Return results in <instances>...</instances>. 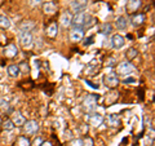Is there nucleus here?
Instances as JSON below:
<instances>
[{"label": "nucleus", "mask_w": 155, "mask_h": 146, "mask_svg": "<svg viewBox=\"0 0 155 146\" xmlns=\"http://www.w3.org/2000/svg\"><path fill=\"white\" fill-rule=\"evenodd\" d=\"M89 17H91L89 14H87L84 12L75 13L74 16H72V19H71L72 28H83L84 30V26H85V23H87V21H88Z\"/></svg>", "instance_id": "1"}, {"label": "nucleus", "mask_w": 155, "mask_h": 146, "mask_svg": "<svg viewBox=\"0 0 155 146\" xmlns=\"http://www.w3.org/2000/svg\"><path fill=\"white\" fill-rule=\"evenodd\" d=\"M97 100H98V96H93V95H88L85 97V100L83 101V109L87 113H91L93 111L97 106Z\"/></svg>", "instance_id": "2"}, {"label": "nucleus", "mask_w": 155, "mask_h": 146, "mask_svg": "<svg viewBox=\"0 0 155 146\" xmlns=\"http://www.w3.org/2000/svg\"><path fill=\"white\" fill-rule=\"evenodd\" d=\"M104 84L107 87V88H115V87L119 84L118 75H116L115 72H107V74H105V76H104Z\"/></svg>", "instance_id": "3"}, {"label": "nucleus", "mask_w": 155, "mask_h": 146, "mask_svg": "<svg viewBox=\"0 0 155 146\" xmlns=\"http://www.w3.org/2000/svg\"><path fill=\"white\" fill-rule=\"evenodd\" d=\"M19 43H21V45L25 48V49L31 48L32 47V35H31V32L21 31V34H19Z\"/></svg>", "instance_id": "4"}, {"label": "nucleus", "mask_w": 155, "mask_h": 146, "mask_svg": "<svg viewBox=\"0 0 155 146\" xmlns=\"http://www.w3.org/2000/svg\"><path fill=\"white\" fill-rule=\"evenodd\" d=\"M39 131V123L36 120H27L23 123V132L26 134H35Z\"/></svg>", "instance_id": "5"}, {"label": "nucleus", "mask_w": 155, "mask_h": 146, "mask_svg": "<svg viewBox=\"0 0 155 146\" xmlns=\"http://www.w3.org/2000/svg\"><path fill=\"white\" fill-rule=\"evenodd\" d=\"M87 5H88V0H74L70 4V9L74 13H80L87 8Z\"/></svg>", "instance_id": "6"}, {"label": "nucleus", "mask_w": 155, "mask_h": 146, "mask_svg": "<svg viewBox=\"0 0 155 146\" xmlns=\"http://www.w3.org/2000/svg\"><path fill=\"white\" fill-rule=\"evenodd\" d=\"M133 70H134V67L130 62H122V64H119V66H118L119 75H129L133 72Z\"/></svg>", "instance_id": "7"}, {"label": "nucleus", "mask_w": 155, "mask_h": 146, "mask_svg": "<svg viewBox=\"0 0 155 146\" xmlns=\"http://www.w3.org/2000/svg\"><path fill=\"white\" fill-rule=\"evenodd\" d=\"M111 43H113V48L115 49H122L125 44V39L123 35H120V34H115L111 39Z\"/></svg>", "instance_id": "8"}, {"label": "nucleus", "mask_w": 155, "mask_h": 146, "mask_svg": "<svg viewBox=\"0 0 155 146\" xmlns=\"http://www.w3.org/2000/svg\"><path fill=\"white\" fill-rule=\"evenodd\" d=\"M4 56H5L7 58H13L16 57L18 55V48L16 47V44H13V43H11V44H8L5 48H4Z\"/></svg>", "instance_id": "9"}, {"label": "nucleus", "mask_w": 155, "mask_h": 146, "mask_svg": "<svg viewBox=\"0 0 155 146\" xmlns=\"http://www.w3.org/2000/svg\"><path fill=\"white\" fill-rule=\"evenodd\" d=\"M83 38H84V30L83 28H72V30L70 31V39H71V41H80V40H83Z\"/></svg>", "instance_id": "10"}, {"label": "nucleus", "mask_w": 155, "mask_h": 146, "mask_svg": "<svg viewBox=\"0 0 155 146\" xmlns=\"http://www.w3.org/2000/svg\"><path fill=\"white\" fill-rule=\"evenodd\" d=\"M89 123L91 125H93V127H98V125H101L104 123V116L98 114V113H94V114H91L89 115Z\"/></svg>", "instance_id": "11"}, {"label": "nucleus", "mask_w": 155, "mask_h": 146, "mask_svg": "<svg viewBox=\"0 0 155 146\" xmlns=\"http://www.w3.org/2000/svg\"><path fill=\"white\" fill-rule=\"evenodd\" d=\"M140 7H141V0H128L127 12L128 13H134V12L138 11Z\"/></svg>", "instance_id": "12"}, {"label": "nucleus", "mask_w": 155, "mask_h": 146, "mask_svg": "<svg viewBox=\"0 0 155 146\" xmlns=\"http://www.w3.org/2000/svg\"><path fill=\"white\" fill-rule=\"evenodd\" d=\"M12 123L14 125H23V123H25V118H23V115L19 113V111H14V113L12 114Z\"/></svg>", "instance_id": "13"}, {"label": "nucleus", "mask_w": 155, "mask_h": 146, "mask_svg": "<svg viewBox=\"0 0 155 146\" xmlns=\"http://www.w3.org/2000/svg\"><path fill=\"white\" fill-rule=\"evenodd\" d=\"M43 11H44L45 14H53V13H56L57 11V5H56V3L54 2H47L43 4Z\"/></svg>", "instance_id": "14"}, {"label": "nucleus", "mask_w": 155, "mask_h": 146, "mask_svg": "<svg viewBox=\"0 0 155 146\" xmlns=\"http://www.w3.org/2000/svg\"><path fill=\"white\" fill-rule=\"evenodd\" d=\"M57 32H58V25H57V22H52L51 25L47 27V36L51 38V39H54L57 36Z\"/></svg>", "instance_id": "15"}, {"label": "nucleus", "mask_w": 155, "mask_h": 146, "mask_svg": "<svg viewBox=\"0 0 155 146\" xmlns=\"http://www.w3.org/2000/svg\"><path fill=\"white\" fill-rule=\"evenodd\" d=\"M71 19H72V14H71L70 12H65V13L61 16V19H60L62 27L66 28V27L71 26Z\"/></svg>", "instance_id": "16"}, {"label": "nucleus", "mask_w": 155, "mask_h": 146, "mask_svg": "<svg viewBox=\"0 0 155 146\" xmlns=\"http://www.w3.org/2000/svg\"><path fill=\"white\" fill-rule=\"evenodd\" d=\"M143 21H145V14H142V13L134 14V16H132V18H130V22H132V25L134 27L141 26L143 23Z\"/></svg>", "instance_id": "17"}, {"label": "nucleus", "mask_w": 155, "mask_h": 146, "mask_svg": "<svg viewBox=\"0 0 155 146\" xmlns=\"http://www.w3.org/2000/svg\"><path fill=\"white\" fill-rule=\"evenodd\" d=\"M115 25L116 27H118V30H125L128 26V22H127V18H125L124 16H120L116 18V21H115Z\"/></svg>", "instance_id": "18"}, {"label": "nucleus", "mask_w": 155, "mask_h": 146, "mask_svg": "<svg viewBox=\"0 0 155 146\" xmlns=\"http://www.w3.org/2000/svg\"><path fill=\"white\" fill-rule=\"evenodd\" d=\"M13 146H31L30 140L25 136H19V137L16 140V142L13 144Z\"/></svg>", "instance_id": "19"}, {"label": "nucleus", "mask_w": 155, "mask_h": 146, "mask_svg": "<svg viewBox=\"0 0 155 146\" xmlns=\"http://www.w3.org/2000/svg\"><path fill=\"white\" fill-rule=\"evenodd\" d=\"M8 74L11 76H13V78H17L19 74H21L18 65H9L8 66Z\"/></svg>", "instance_id": "20"}, {"label": "nucleus", "mask_w": 155, "mask_h": 146, "mask_svg": "<svg viewBox=\"0 0 155 146\" xmlns=\"http://www.w3.org/2000/svg\"><path fill=\"white\" fill-rule=\"evenodd\" d=\"M137 56H138V51L136 49V48H129V49L125 52V58H127L129 62L132 61V60H134Z\"/></svg>", "instance_id": "21"}, {"label": "nucleus", "mask_w": 155, "mask_h": 146, "mask_svg": "<svg viewBox=\"0 0 155 146\" xmlns=\"http://www.w3.org/2000/svg\"><path fill=\"white\" fill-rule=\"evenodd\" d=\"M34 27H35V22H34V21H25V22H23L22 25H21V30H22V31L30 32Z\"/></svg>", "instance_id": "22"}, {"label": "nucleus", "mask_w": 155, "mask_h": 146, "mask_svg": "<svg viewBox=\"0 0 155 146\" xmlns=\"http://www.w3.org/2000/svg\"><path fill=\"white\" fill-rule=\"evenodd\" d=\"M100 31L102 32L104 35H107V34H110L111 31H113V26H111V23L105 22V23H102V25H101Z\"/></svg>", "instance_id": "23"}, {"label": "nucleus", "mask_w": 155, "mask_h": 146, "mask_svg": "<svg viewBox=\"0 0 155 146\" xmlns=\"http://www.w3.org/2000/svg\"><path fill=\"white\" fill-rule=\"evenodd\" d=\"M9 27H11V21H9V18L5 16H0V28L7 30Z\"/></svg>", "instance_id": "24"}, {"label": "nucleus", "mask_w": 155, "mask_h": 146, "mask_svg": "<svg viewBox=\"0 0 155 146\" xmlns=\"http://www.w3.org/2000/svg\"><path fill=\"white\" fill-rule=\"evenodd\" d=\"M3 128L5 129V131H12V129L14 128V124L12 123L11 119H7V120L3 123Z\"/></svg>", "instance_id": "25"}, {"label": "nucleus", "mask_w": 155, "mask_h": 146, "mask_svg": "<svg viewBox=\"0 0 155 146\" xmlns=\"http://www.w3.org/2000/svg\"><path fill=\"white\" fill-rule=\"evenodd\" d=\"M107 121H109L111 125H116V124L119 123V119H118V116H116V114H111V115L109 116Z\"/></svg>", "instance_id": "26"}, {"label": "nucleus", "mask_w": 155, "mask_h": 146, "mask_svg": "<svg viewBox=\"0 0 155 146\" xmlns=\"http://www.w3.org/2000/svg\"><path fill=\"white\" fill-rule=\"evenodd\" d=\"M81 146H94L93 138H91V137H85L84 140H81Z\"/></svg>", "instance_id": "27"}, {"label": "nucleus", "mask_w": 155, "mask_h": 146, "mask_svg": "<svg viewBox=\"0 0 155 146\" xmlns=\"http://www.w3.org/2000/svg\"><path fill=\"white\" fill-rule=\"evenodd\" d=\"M96 22H97V21H96V18H93V17L91 16V17L88 18V21H87V23H85L84 30H85V28H91L92 26H94V25H96Z\"/></svg>", "instance_id": "28"}, {"label": "nucleus", "mask_w": 155, "mask_h": 146, "mask_svg": "<svg viewBox=\"0 0 155 146\" xmlns=\"http://www.w3.org/2000/svg\"><path fill=\"white\" fill-rule=\"evenodd\" d=\"M18 67H19V71H23V72L30 71V67H28V65L26 64V62H21V64L18 65Z\"/></svg>", "instance_id": "29"}, {"label": "nucleus", "mask_w": 155, "mask_h": 146, "mask_svg": "<svg viewBox=\"0 0 155 146\" xmlns=\"http://www.w3.org/2000/svg\"><path fill=\"white\" fill-rule=\"evenodd\" d=\"M137 80H136V78H133V76H129V78H125V79L123 80V83L124 84H133V83H136Z\"/></svg>", "instance_id": "30"}, {"label": "nucleus", "mask_w": 155, "mask_h": 146, "mask_svg": "<svg viewBox=\"0 0 155 146\" xmlns=\"http://www.w3.org/2000/svg\"><path fill=\"white\" fill-rule=\"evenodd\" d=\"M41 144H43V140L38 137V138H35V140L32 141V145H31V146H40Z\"/></svg>", "instance_id": "31"}, {"label": "nucleus", "mask_w": 155, "mask_h": 146, "mask_svg": "<svg viewBox=\"0 0 155 146\" xmlns=\"http://www.w3.org/2000/svg\"><path fill=\"white\" fill-rule=\"evenodd\" d=\"M115 62H116V60L111 57V58H109V60H107V64H106V65H107V66H115Z\"/></svg>", "instance_id": "32"}, {"label": "nucleus", "mask_w": 155, "mask_h": 146, "mask_svg": "<svg viewBox=\"0 0 155 146\" xmlns=\"http://www.w3.org/2000/svg\"><path fill=\"white\" fill-rule=\"evenodd\" d=\"M94 40V38L93 36H89L88 39H85L84 40V45H89V44H92V41Z\"/></svg>", "instance_id": "33"}, {"label": "nucleus", "mask_w": 155, "mask_h": 146, "mask_svg": "<svg viewBox=\"0 0 155 146\" xmlns=\"http://www.w3.org/2000/svg\"><path fill=\"white\" fill-rule=\"evenodd\" d=\"M71 146H81V140L78 138V140H74L71 142Z\"/></svg>", "instance_id": "34"}, {"label": "nucleus", "mask_w": 155, "mask_h": 146, "mask_svg": "<svg viewBox=\"0 0 155 146\" xmlns=\"http://www.w3.org/2000/svg\"><path fill=\"white\" fill-rule=\"evenodd\" d=\"M87 84H89V85L92 87V88H94V89H98V85H94L93 83H92V81H89V80H87Z\"/></svg>", "instance_id": "35"}, {"label": "nucleus", "mask_w": 155, "mask_h": 146, "mask_svg": "<svg viewBox=\"0 0 155 146\" xmlns=\"http://www.w3.org/2000/svg\"><path fill=\"white\" fill-rule=\"evenodd\" d=\"M40 146H52V144L51 142H44V141H43V144Z\"/></svg>", "instance_id": "36"}, {"label": "nucleus", "mask_w": 155, "mask_h": 146, "mask_svg": "<svg viewBox=\"0 0 155 146\" xmlns=\"http://www.w3.org/2000/svg\"><path fill=\"white\" fill-rule=\"evenodd\" d=\"M0 123H2V120H0Z\"/></svg>", "instance_id": "37"}]
</instances>
